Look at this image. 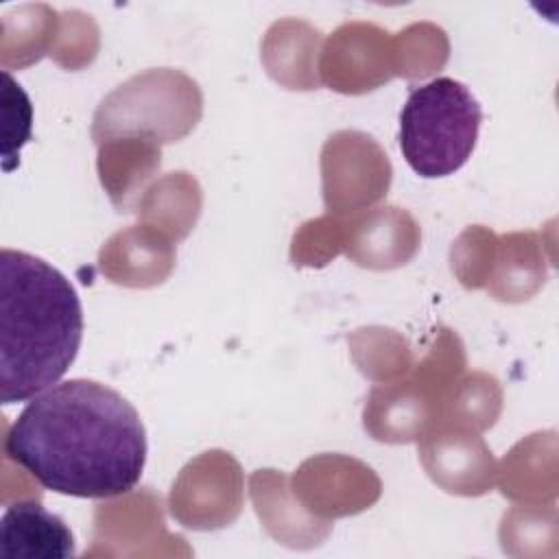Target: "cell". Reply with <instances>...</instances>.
Returning a JSON list of instances; mask_svg holds the SVG:
<instances>
[{
	"instance_id": "30bf717a",
	"label": "cell",
	"mask_w": 559,
	"mask_h": 559,
	"mask_svg": "<svg viewBox=\"0 0 559 559\" xmlns=\"http://www.w3.org/2000/svg\"><path fill=\"white\" fill-rule=\"evenodd\" d=\"M419 249V227L415 218L395 205L373 207L349 216L345 247L358 266L386 271L406 264Z\"/></svg>"
},
{
	"instance_id": "2e32d148",
	"label": "cell",
	"mask_w": 559,
	"mask_h": 559,
	"mask_svg": "<svg viewBox=\"0 0 559 559\" xmlns=\"http://www.w3.org/2000/svg\"><path fill=\"white\" fill-rule=\"evenodd\" d=\"M321 33L301 20L275 22L262 41V61L269 74L288 90H314Z\"/></svg>"
},
{
	"instance_id": "ba28073f",
	"label": "cell",
	"mask_w": 559,
	"mask_h": 559,
	"mask_svg": "<svg viewBox=\"0 0 559 559\" xmlns=\"http://www.w3.org/2000/svg\"><path fill=\"white\" fill-rule=\"evenodd\" d=\"M293 480V491L301 504L319 518L325 515L323 520L358 513L380 496V480L373 469L341 454L308 459Z\"/></svg>"
},
{
	"instance_id": "8992f818",
	"label": "cell",
	"mask_w": 559,
	"mask_h": 559,
	"mask_svg": "<svg viewBox=\"0 0 559 559\" xmlns=\"http://www.w3.org/2000/svg\"><path fill=\"white\" fill-rule=\"evenodd\" d=\"M242 469L223 450L190 461L170 489V513L188 528L210 531L231 524L242 509Z\"/></svg>"
},
{
	"instance_id": "8fae6325",
	"label": "cell",
	"mask_w": 559,
	"mask_h": 559,
	"mask_svg": "<svg viewBox=\"0 0 559 559\" xmlns=\"http://www.w3.org/2000/svg\"><path fill=\"white\" fill-rule=\"evenodd\" d=\"M103 275L120 286L151 288L175 269V245L151 225H131L116 231L98 253Z\"/></svg>"
},
{
	"instance_id": "ac0fdd59",
	"label": "cell",
	"mask_w": 559,
	"mask_h": 559,
	"mask_svg": "<svg viewBox=\"0 0 559 559\" xmlns=\"http://www.w3.org/2000/svg\"><path fill=\"white\" fill-rule=\"evenodd\" d=\"M59 28V13L48 4H22L2 15L0 61L11 68H26L50 55Z\"/></svg>"
},
{
	"instance_id": "d6986e66",
	"label": "cell",
	"mask_w": 559,
	"mask_h": 559,
	"mask_svg": "<svg viewBox=\"0 0 559 559\" xmlns=\"http://www.w3.org/2000/svg\"><path fill=\"white\" fill-rule=\"evenodd\" d=\"M533 245V234H511L496 240L485 284L496 299L522 301L537 290L542 266Z\"/></svg>"
},
{
	"instance_id": "603a6c76",
	"label": "cell",
	"mask_w": 559,
	"mask_h": 559,
	"mask_svg": "<svg viewBox=\"0 0 559 559\" xmlns=\"http://www.w3.org/2000/svg\"><path fill=\"white\" fill-rule=\"evenodd\" d=\"M2 118H4V142H2V164L4 170L15 168L20 148L31 140L33 127V107L22 90V85L2 70Z\"/></svg>"
},
{
	"instance_id": "52a82bcc",
	"label": "cell",
	"mask_w": 559,
	"mask_h": 559,
	"mask_svg": "<svg viewBox=\"0 0 559 559\" xmlns=\"http://www.w3.org/2000/svg\"><path fill=\"white\" fill-rule=\"evenodd\" d=\"M323 81L343 94H362L395 74L393 39L367 22H349L334 31L321 52Z\"/></svg>"
},
{
	"instance_id": "6da1fadb",
	"label": "cell",
	"mask_w": 559,
	"mask_h": 559,
	"mask_svg": "<svg viewBox=\"0 0 559 559\" xmlns=\"http://www.w3.org/2000/svg\"><path fill=\"white\" fill-rule=\"evenodd\" d=\"M2 452L44 489L74 498H114L140 483L146 430L116 389L72 378L24 406L7 428Z\"/></svg>"
},
{
	"instance_id": "ffe728a7",
	"label": "cell",
	"mask_w": 559,
	"mask_h": 559,
	"mask_svg": "<svg viewBox=\"0 0 559 559\" xmlns=\"http://www.w3.org/2000/svg\"><path fill=\"white\" fill-rule=\"evenodd\" d=\"M498 413L500 386L496 378L487 373H472L452 386L443 402L439 421L469 430H485L496 421Z\"/></svg>"
},
{
	"instance_id": "e0dca14e",
	"label": "cell",
	"mask_w": 559,
	"mask_h": 559,
	"mask_svg": "<svg viewBox=\"0 0 559 559\" xmlns=\"http://www.w3.org/2000/svg\"><path fill=\"white\" fill-rule=\"evenodd\" d=\"M201 212V188L188 173H170L148 186L138 201L135 214L166 234L173 240H181L190 234Z\"/></svg>"
},
{
	"instance_id": "3957f363",
	"label": "cell",
	"mask_w": 559,
	"mask_h": 559,
	"mask_svg": "<svg viewBox=\"0 0 559 559\" xmlns=\"http://www.w3.org/2000/svg\"><path fill=\"white\" fill-rule=\"evenodd\" d=\"M480 122L474 94L461 81L439 76L415 87L402 107V155L419 177H448L472 157Z\"/></svg>"
},
{
	"instance_id": "44dd1931",
	"label": "cell",
	"mask_w": 559,
	"mask_h": 559,
	"mask_svg": "<svg viewBox=\"0 0 559 559\" xmlns=\"http://www.w3.org/2000/svg\"><path fill=\"white\" fill-rule=\"evenodd\" d=\"M395 74L426 76L441 68L448 57V41L441 28L432 24H413L393 39Z\"/></svg>"
},
{
	"instance_id": "5bb4252c",
	"label": "cell",
	"mask_w": 559,
	"mask_h": 559,
	"mask_svg": "<svg viewBox=\"0 0 559 559\" xmlns=\"http://www.w3.org/2000/svg\"><path fill=\"white\" fill-rule=\"evenodd\" d=\"M0 555L7 559H66L74 555V535L39 500H15L0 520Z\"/></svg>"
},
{
	"instance_id": "5b68a950",
	"label": "cell",
	"mask_w": 559,
	"mask_h": 559,
	"mask_svg": "<svg viewBox=\"0 0 559 559\" xmlns=\"http://www.w3.org/2000/svg\"><path fill=\"white\" fill-rule=\"evenodd\" d=\"M323 201L336 218L358 214L380 201L391 183L386 153L371 135L338 131L328 138L321 151Z\"/></svg>"
},
{
	"instance_id": "7402d4cb",
	"label": "cell",
	"mask_w": 559,
	"mask_h": 559,
	"mask_svg": "<svg viewBox=\"0 0 559 559\" xmlns=\"http://www.w3.org/2000/svg\"><path fill=\"white\" fill-rule=\"evenodd\" d=\"M98 50V31L90 15L81 11L59 13V28L50 57L70 70L87 66Z\"/></svg>"
},
{
	"instance_id": "9a60e30c",
	"label": "cell",
	"mask_w": 559,
	"mask_h": 559,
	"mask_svg": "<svg viewBox=\"0 0 559 559\" xmlns=\"http://www.w3.org/2000/svg\"><path fill=\"white\" fill-rule=\"evenodd\" d=\"M159 144L118 138L98 144V177L118 212H135L146 181L159 170Z\"/></svg>"
},
{
	"instance_id": "7c38bea8",
	"label": "cell",
	"mask_w": 559,
	"mask_h": 559,
	"mask_svg": "<svg viewBox=\"0 0 559 559\" xmlns=\"http://www.w3.org/2000/svg\"><path fill=\"white\" fill-rule=\"evenodd\" d=\"M439 419L441 402L417 378L373 389L362 413L365 430L384 443L419 439Z\"/></svg>"
},
{
	"instance_id": "4fadbf2b",
	"label": "cell",
	"mask_w": 559,
	"mask_h": 559,
	"mask_svg": "<svg viewBox=\"0 0 559 559\" xmlns=\"http://www.w3.org/2000/svg\"><path fill=\"white\" fill-rule=\"evenodd\" d=\"M249 493L264 528L286 546L310 548L325 539L330 520L306 511L288 487V476L277 469H258L249 478Z\"/></svg>"
},
{
	"instance_id": "9c48e42d",
	"label": "cell",
	"mask_w": 559,
	"mask_h": 559,
	"mask_svg": "<svg viewBox=\"0 0 559 559\" xmlns=\"http://www.w3.org/2000/svg\"><path fill=\"white\" fill-rule=\"evenodd\" d=\"M419 459L428 476L448 493L480 496L493 485L491 450L469 428L435 424L419 437Z\"/></svg>"
},
{
	"instance_id": "7a4b0ae2",
	"label": "cell",
	"mask_w": 559,
	"mask_h": 559,
	"mask_svg": "<svg viewBox=\"0 0 559 559\" xmlns=\"http://www.w3.org/2000/svg\"><path fill=\"white\" fill-rule=\"evenodd\" d=\"M0 402L33 400L55 386L74 362L83 338L81 299L46 260L0 251Z\"/></svg>"
},
{
	"instance_id": "277c9868",
	"label": "cell",
	"mask_w": 559,
	"mask_h": 559,
	"mask_svg": "<svg viewBox=\"0 0 559 559\" xmlns=\"http://www.w3.org/2000/svg\"><path fill=\"white\" fill-rule=\"evenodd\" d=\"M203 114L199 83L175 68H151L109 92L92 120V140L133 138L168 144L186 138Z\"/></svg>"
},
{
	"instance_id": "cb8c5ba5",
	"label": "cell",
	"mask_w": 559,
	"mask_h": 559,
	"mask_svg": "<svg viewBox=\"0 0 559 559\" xmlns=\"http://www.w3.org/2000/svg\"><path fill=\"white\" fill-rule=\"evenodd\" d=\"M496 238L480 225L465 229L452 247V271L465 288H480L487 284Z\"/></svg>"
}]
</instances>
